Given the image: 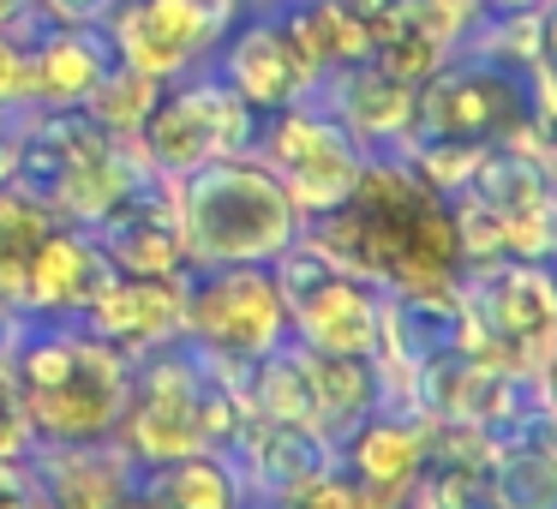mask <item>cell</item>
<instances>
[{
  "label": "cell",
  "instance_id": "d4e9b609",
  "mask_svg": "<svg viewBox=\"0 0 557 509\" xmlns=\"http://www.w3.org/2000/svg\"><path fill=\"white\" fill-rule=\"evenodd\" d=\"M37 485V468L30 461H0V509H18V497Z\"/></svg>",
  "mask_w": 557,
  "mask_h": 509
},
{
  "label": "cell",
  "instance_id": "2e32d148",
  "mask_svg": "<svg viewBox=\"0 0 557 509\" xmlns=\"http://www.w3.org/2000/svg\"><path fill=\"white\" fill-rule=\"evenodd\" d=\"M300 348V342H294ZM300 365H306V384H312V408H318V432L324 444H342L354 437V425L377 413V372L366 353H312L300 348Z\"/></svg>",
  "mask_w": 557,
  "mask_h": 509
},
{
  "label": "cell",
  "instance_id": "8992f818",
  "mask_svg": "<svg viewBox=\"0 0 557 509\" xmlns=\"http://www.w3.org/2000/svg\"><path fill=\"white\" fill-rule=\"evenodd\" d=\"M181 342L198 353H234V360H264V353H276L288 342V300H282L270 264L193 270Z\"/></svg>",
  "mask_w": 557,
  "mask_h": 509
},
{
  "label": "cell",
  "instance_id": "4fadbf2b",
  "mask_svg": "<svg viewBox=\"0 0 557 509\" xmlns=\"http://www.w3.org/2000/svg\"><path fill=\"white\" fill-rule=\"evenodd\" d=\"M30 468H37L42 492L61 509H114L145 480V468L114 437H97V444H37Z\"/></svg>",
  "mask_w": 557,
  "mask_h": 509
},
{
  "label": "cell",
  "instance_id": "3957f363",
  "mask_svg": "<svg viewBox=\"0 0 557 509\" xmlns=\"http://www.w3.org/2000/svg\"><path fill=\"white\" fill-rule=\"evenodd\" d=\"M252 150L270 162V174H276L282 193L294 198L300 222L348 204L354 186H360V169H366V145L330 109H318L312 97L294 102V109L258 114Z\"/></svg>",
  "mask_w": 557,
  "mask_h": 509
},
{
  "label": "cell",
  "instance_id": "ffe728a7",
  "mask_svg": "<svg viewBox=\"0 0 557 509\" xmlns=\"http://www.w3.org/2000/svg\"><path fill=\"white\" fill-rule=\"evenodd\" d=\"M37 109V61H30V37L0 30V126Z\"/></svg>",
  "mask_w": 557,
  "mask_h": 509
},
{
  "label": "cell",
  "instance_id": "603a6c76",
  "mask_svg": "<svg viewBox=\"0 0 557 509\" xmlns=\"http://www.w3.org/2000/svg\"><path fill=\"white\" fill-rule=\"evenodd\" d=\"M270 509H366V497H360V485H354L342 468H330V473L306 480L294 497H282V504H270Z\"/></svg>",
  "mask_w": 557,
  "mask_h": 509
},
{
  "label": "cell",
  "instance_id": "30bf717a",
  "mask_svg": "<svg viewBox=\"0 0 557 509\" xmlns=\"http://www.w3.org/2000/svg\"><path fill=\"white\" fill-rule=\"evenodd\" d=\"M318 109H330L366 150H396L413 138V109H420V90L396 85L389 73H377L372 61L360 66H336V73L318 78L312 90Z\"/></svg>",
  "mask_w": 557,
  "mask_h": 509
},
{
  "label": "cell",
  "instance_id": "9a60e30c",
  "mask_svg": "<svg viewBox=\"0 0 557 509\" xmlns=\"http://www.w3.org/2000/svg\"><path fill=\"white\" fill-rule=\"evenodd\" d=\"M30 61H37V109H85L97 78L114 66V42L102 25H42Z\"/></svg>",
  "mask_w": 557,
  "mask_h": 509
},
{
  "label": "cell",
  "instance_id": "ac0fdd59",
  "mask_svg": "<svg viewBox=\"0 0 557 509\" xmlns=\"http://www.w3.org/2000/svg\"><path fill=\"white\" fill-rule=\"evenodd\" d=\"M150 485L162 492L169 509H240L246 504L240 473H234V461L216 456V449H198V456L169 461V468L150 473Z\"/></svg>",
  "mask_w": 557,
  "mask_h": 509
},
{
  "label": "cell",
  "instance_id": "4316f807",
  "mask_svg": "<svg viewBox=\"0 0 557 509\" xmlns=\"http://www.w3.org/2000/svg\"><path fill=\"white\" fill-rule=\"evenodd\" d=\"M540 49H545V61H557V0H545V13H540Z\"/></svg>",
  "mask_w": 557,
  "mask_h": 509
},
{
  "label": "cell",
  "instance_id": "f1b7e54d",
  "mask_svg": "<svg viewBox=\"0 0 557 509\" xmlns=\"http://www.w3.org/2000/svg\"><path fill=\"white\" fill-rule=\"evenodd\" d=\"M545 413H552V420H557V360H552V372H545Z\"/></svg>",
  "mask_w": 557,
  "mask_h": 509
},
{
  "label": "cell",
  "instance_id": "ba28073f",
  "mask_svg": "<svg viewBox=\"0 0 557 509\" xmlns=\"http://www.w3.org/2000/svg\"><path fill=\"white\" fill-rule=\"evenodd\" d=\"M210 73H216L252 114L294 109V102H306L318 90L312 61L294 49L288 30H282L270 13H252L246 25H228V37H222L216 54H210Z\"/></svg>",
  "mask_w": 557,
  "mask_h": 509
},
{
  "label": "cell",
  "instance_id": "83f0119b",
  "mask_svg": "<svg viewBox=\"0 0 557 509\" xmlns=\"http://www.w3.org/2000/svg\"><path fill=\"white\" fill-rule=\"evenodd\" d=\"M545 0H485V13H533Z\"/></svg>",
  "mask_w": 557,
  "mask_h": 509
},
{
  "label": "cell",
  "instance_id": "8fae6325",
  "mask_svg": "<svg viewBox=\"0 0 557 509\" xmlns=\"http://www.w3.org/2000/svg\"><path fill=\"white\" fill-rule=\"evenodd\" d=\"M109 276H114V264L97 246V234L61 222V228L37 246V258H30L18 312L25 318H78L102 288H109Z\"/></svg>",
  "mask_w": 557,
  "mask_h": 509
},
{
  "label": "cell",
  "instance_id": "f546056e",
  "mask_svg": "<svg viewBox=\"0 0 557 509\" xmlns=\"http://www.w3.org/2000/svg\"><path fill=\"white\" fill-rule=\"evenodd\" d=\"M240 509H246V504H240Z\"/></svg>",
  "mask_w": 557,
  "mask_h": 509
},
{
  "label": "cell",
  "instance_id": "7c38bea8",
  "mask_svg": "<svg viewBox=\"0 0 557 509\" xmlns=\"http://www.w3.org/2000/svg\"><path fill=\"white\" fill-rule=\"evenodd\" d=\"M377 300H384V288L348 276V270H330L324 282L288 300V342L312 353H372Z\"/></svg>",
  "mask_w": 557,
  "mask_h": 509
},
{
  "label": "cell",
  "instance_id": "277c9868",
  "mask_svg": "<svg viewBox=\"0 0 557 509\" xmlns=\"http://www.w3.org/2000/svg\"><path fill=\"white\" fill-rule=\"evenodd\" d=\"M252 133H258V114L246 109L210 66H198V73L162 85L157 109L145 114L133 145H138V157H145L150 174H174V181H181V174L205 169V162H216V157L252 150Z\"/></svg>",
  "mask_w": 557,
  "mask_h": 509
},
{
  "label": "cell",
  "instance_id": "d6986e66",
  "mask_svg": "<svg viewBox=\"0 0 557 509\" xmlns=\"http://www.w3.org/2000/svg\"><path fill=\"white\" fill-rule=\"evenodd\" d=\"M157 97H162L157 78H145V73H133V66L114 61L109 73L97 78V90L85 97V114L109 138H138V126H145V114L157 109Z\"/></svg>",
  "mask_w": 557,
  "mask_h": 509
},
{
  "label": "cell",
  "instance_id": "52a82bcc",
  "mask_svg": "<svg viewBox=\"0 0 557 509\" xmlns=\"http://www.w3.org/2000/svg\"><path fill=\"white\" fill-rule=\"evenodd\" d=\"M516 121H528V73L456 49L420 85L413 138H468V145H497Z\"/></svg>",
  "mask_w": 557,
  "mask_h": 509
},
{
  "label": "cell",
  "instance_id": "484cf974",
  "mask_svg": "<svg viewBox=\"0 0 557 509\" xmlns=\"http://www.w3.org/2000/svg\"><path fill=\"white\" fill-rule=\"evenodd\" d=\"M18 181V133L13 126H0V186Z\"/></svg>",
  "mask_w": 557,
  "mask_h": 509
},
{
  "label": "cell",
  "instance_id": "6da1fadb",
  "mask_svg": "<svg viewBox=\"0 0 557 509\" xmlns=\"http://www.w3.org/2000/svg\"><path fill=\"white\" fill-rule=\"evenodd\" d=\"M13 372L25 389L37 444L109 437L133 389V360L102 336H90L78 318H25L13 342Z\"/></svg>",
  "mask_w": 557,
  "mask_h": 509
},
{
  "label": "cell",
  "instance_id": "cb8c5ba5",
  "mask_svg": "<svg viewBox=\"0 0 557 509\" xmlns=\"http://www.w3.org/2000/svg\"><path fill=\"white\" fill-rule=\"evenodd\" d=\"M30 13L42 25H102L114 13V0H30Z\"/></svg>",
  "mask_w": 557,
  "mask_h": 509
},
{
  "label": "cell",
  "instance_id": "44dd1931",
  "mask_svg": "<svg viewBox=\"0 0 557 509\" xmlns=\"http://www.w3.org/2000/svg\"><path fill=\"white\" fill-rule=\"evenodd\" d=\"M30 456H37V425H30L13 353H0V461H30Z\"/></svg>",
  "mask_w": 557,
  "mask_h": 509
},
{
  "label": "cell",
  "instance_id": "5bb4252c",
  "mask_svg": "<svg viewBox=\"0 0 557 509\" xmlns=\"http://www.w3.org/2000/svg\"><path fill=\"white\" fill-rule=\"evenodd\" d=\"M354 485L366 504L401 509L408 485L425 473V420H396V413H372L354 425V437L342 444Z\"/></svg>",
  "mask_w": 557,
  "mask_h": 509
},
{
  "label": "cell",
  "instance_id": "e0dca14e",
  "mask_svg": "<svg viewBox=\"0 0 557 509\" xmlns=\"http://www.w3.org/2000/svg\"><path fill=\"white\" fill-rule=\"evenodd\" d=\"M54 228H61V216H54V204L42 193H30L18 181L0 186V306L18 312V300H25V270Z\"/></svg>",
  "mask_w": 557,
  "mask_h": 509
},
{
  "label": "cell",
  "instance_id": "7a4b0ae2",
  "mask_svg": "<svg viewBox=\"0 0 557 509\" xmlns=\"http://www.w3.org/2000/svg\"><path fill=\"white\" fill-rule=\"evenodd\" d=\"M174 210H181V240L193 270L216 264H270L288 240H300V210L270 174L258 150H234L205 169L174 181Z\"/></svg>",
  "mask_w": 557,
  "mask_h": 509
},
{
  "label": "cell",
  "instance_id": "5b68a950",
  "mask_svg": "<svg viewBox=\"0 0 557 509\" xmlns=\"http://www.w3.org/2000/svg\"><path fill=\"white\" fill-rule=\"evenodd\" d=\"M198 401H205L198 353L186 348V342H169V348L133 360V389H126V408H121V420H114L109 437L145 473H157V468H169V461L205 449Z\"/></svg>",
  "mask_w": 557,
  "mask_h": 509
},
{
  "label": "cell",
  "instance_id": "9c48e42d",
  "mask_svg": "<svg viewBox=\"0 0 557 509\" xmlns=\"http://www.w3.org/2000/svg\"><path fill=\"white\" fill-rule=\"evenodd\" d=\"M186 288H193V270H174V276H121L114 270L109 288L78 312V324L109 348H121L126 360H145V353L181 342Z\"/></svg>",
  "mask_w": 557,
  "mask_h": 509
},
{
  "label": "cell",
  "instance_id": "7402d4cb",
  "mask_svg": "<svg viewBox=\"0 0 557 509\" xmlns=\"http://www.w3.org/2000/svg\"><path fill=\"white\" fill-rule=\"evenodd\" d=\"M401 7H408L413 25H420L425 37H437L449 54H456L461 42H468V30L485 18V0H401Z\"/></svg>",
  "mask_w": 557,
  "mask_h": 509
}]
</instances>
